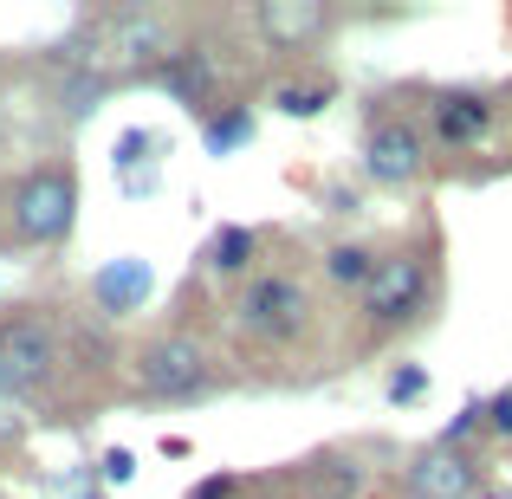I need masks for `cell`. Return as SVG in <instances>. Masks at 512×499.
I'll use <instances>...</instances> for the list:
<instances>
[{
	"label": "cell",
	"mask_w": 512,
	"mask_h": 499,
	"mask_svg": "<svg viewBox=\"0 0 512 499\" xmlns=\"http://www.w3.org/2000/svg\"><path fill=\"white\" fill-rule=\"evenodd\" d=\"M175 52V20L156 7H117V13H98L78 39V65L91 78H130V72H156Z\"/></svg>",
	"instance_id": "obj_1"
},
{
	"label": "cell",
	"mask_w": 512,
	"mask_h": 499,
	"mask_svg": "<svg viewBox=\"0 0 512 499\" xmlns=\"http://www.w3.org/2000/svg\"><path fill=\"white\" fill-rule=\"evenodd\" d=\"M7 214H13V234L33 240V247L65 240V234H72V221H78V182H72V169L46 163V169L20 175L13 195H7Z\"/></svg>",
	"instance_id": "obj_2"
},
{
	"label": "cell",
	"mask_w": 512,
	"mask_h": 499,
	"mask_svg": "<svg viewBox=\"0 0 512 499\" xmlns=\"http://www.w3.org/2000/svg\"><path fill=\"white\" fill-rule=\"evenodd\" d=\"M52 370H59V331L39 312L0 318V396H33L52 383Z\"/></svg>",
	"instance_id": "obj_3"
},
{
	"label": "cell",
	"mask_w": 512,
	"mask_h": 499,
	"mask_svg": "<svg viewBox=\"0 0 512 499\" xmlns=\"http://www.w3.org/2000/svg\"><path fill=\"white\" fill-rule=\"evenodd\" d=\"M305 318H312V299H305V286L286 279V273H253L247 286H240V299H234V325L247 337H260V344L299 337Z\"/></svg>",
	"instance_id": "obj_4"
},
{
	"label": "cell",
	"mask_w": 512,
	"mask_h": 499,
	"mask_svg": "<svg viewBox=\"0 0 512 499\" xmlns=\"http://www.w3.org/2000/svg\"><path fill=\"white\" fill-rule=\"evenodd\" d=\"M137 389L156 402H188L208 389V350L195 344L188 331H169V337H150L137 350Z\"/></svg>",
	"instance_id": "obj_5"
},
{
	"label": "cell",
	"mask_w": 512,
	"mask_h": 499,
	"mask_svg": "<svg viewBox=\"0 0 512 499\" xmlns=\"http://www.w3.org/2000/svg\"><path fill=\"white\" fill-rule=\"evenodd\" d=\"M428 305V260L422 253H383L363 279V318L370 325H402Z\"/></svg>",
	"instance_id": "obj_6"
},
{
	"label": "cell",
	"mask_w": 512,
	"mask_h": 499,
	"mask_svg": "<svg viewBox=\"0 0 512 499\" xmlns=\"http://www.w3.org/2000/svg\"><path fill=\"white\" fill-rule=\"evenodd\" d=\"M480 493V467L461 448H422L402 474V499H474Z\"/></svg>",
	"instance_id": "obj_7"
},
{
	"label": "cell",
	"mask_w": 512,
	"mask_h": 499,
	"mask_svg": "<svg viewBox=\"0 0 512 499\" xmlns=\"http://www.w3.org/2000/svg\"><path fill=\"white\" fill-rule=\"evenodd\" d=\"M331 20H338V13H331L325 0H260V7H253V26H260V39L273 52L318 46V39L331 33Z\"/></svg>",
	"instance_id": "obj_8"
},
{
	"label": "cell",
	"mask_w": 512,
	"mask_h": 499,
	"mask_svg": "<svg viewBox=\"0 0 512 499\" xmlns=\"http://www.w3.org/2000/svg\"><path fill=\"white\" fill-rule=\"evenodd\" d=\"M422 130L409 124H376L370 143H363V169H370V182H415L422 175Z\"/></svg>",
	"instance_id": "obj_9"
},
{
	"label": "cell",
	"mask_w": 512,
	"mask_h": 499,
	"mask_svg": "<svg viewBox=\"0 0 512 499\" xmlns=\"http://www.w3.org/2000/svg\"><path fill=\"white\" fill-rule=\"evenodd\" d=\"M150 286H156L150 260H111V266L91 273V299H98V312H111V318L137 312V305L150 299Z\"/></svg>",
	"instance_id": "obj_10"
},
{
	"label": "cell",
	"mask_w": 512,
	"mask_h": 499,
	"mask_svg": "<svg viewBox=\"0 0 512 499\" xmlns=\"http://www.w3.org/2000/svg\"><path fill=\"white\" fill-rule=\"evenodd\" d=\"M435 130H441V143L467 150V143H480L493 130V104L480 98V91H441L435 98Z\"/></svg>",
	"instance_id": "obj_11"
},
{
	"label": "cell",
	"mask_w": 512,
	"mask_h": 499,
	"mask_svg": "<svg viewBox=\"0 0 512 499\" xmlns=\"http://www.w3.org/2000/svg\"><path fill=\"white\" fill-rule=\"evenodd\" d=\"M156 78L169 85L175 104H188V111H195V104H208V91H214V59L201 46H175L169 59L156 65Z\"/></svg>",
	"instance_id": "obj_12"
},
{
	"label": "cell",
	"mask_w": 512,
	"mask_h": 499,
	"mask_svg": "<svg viewBox=\"0 0 512 499\" xmlns=\"http://www.w3.org/2000/svg\"><path fill=\"white\" fill-rule=\"evenodd\" d=\"M156 156H163V137H156V130H124V137H117L111 163H117L124 195H150L156 188Z\"/></svg>",
	"instance_id": "obj_13"
},
{
	"label": "cell",
	"mask_w": 512,
	"mask_h": 499,
	"mask_svg": "<svg viewBox=\"0 0 512 499\" xmlns=\"http://www.w3.org/2000/svg\"><path fill=\"white\" fill-rule=\"evenodd\" d=\"M247 137H253V111H247V104H227V111H214V117H208V130H201L208 156H234Z\"/></svg>",
	"instance_id": "obj_14"
},
{
	"label": "cell",
	"mask_w": 512,
	"mask_h": 499,
	"mask_svg": "<svg viewBox=\"0 0 512 499\" xmlns=\"http://www.w3.org/2000/svg\"><path fill=\"white\" fill-rule=\"evenodd\" d=\"M253 253H260L253 227H221V234H214V247H208V266H214V273H247Z\"/></svg>",
	"instance_id": "obj_15"
},
{
	"label": "cell",
	"mask_w": 512,
	"mask_h": 499,
	"mask_svg": "<svg viewBox=\"0 0 512 499\" xmlns=\"http://www.w3.org/2000/svg\"><path fill=\"white\" fill-rule=\"evenodd\" d=\"M273 104H279L286 117H318V111L331 104V85H279Z\"/></svg>",
	"instance_id": "obj_16"
},
{
	"label": "cell",
	"mask_w": 512,
	"mask_h": 499,
	"mask_svg": "<svg viewBox=\"0 0 512 499\" xmlns=\"http://www.w3.org/2000/svg\"><path fill=\"white\" fill-rule=\"evenodd\" d=\"M331 279H338V286H357L363 292V279H370V266H376V253H363V247H331Z\"/></svg>",
	"instance_id": "obj_17"
},
{
	"label": "cell",
	"mask_w": 512,
	"mask_h": 499,
	"mask_svg": "<svg viewBox=\"0 0 512 499\" xmlns=\"http://www.w3.org/2000/svg\"><path fill=\"white\" fill-rule=\"evenodd\" d=\"M318 487H325L331 499H350V493L363 487V467L344 461V454H331V461H318Z\"/></svg>",
	"instance_id": "obj_18"
},
{
	"label": "cell",
	"mask_w": 512,
	"mask_h": 499,
	"mask_svg": "<svg viewBox=\"0 0 512 499\" xmlns=\"http://www.w3.org/2000/svg\"><path fill=\"white\" fill-rule=\"evenodd\" d=\"M480 422H487V402H467V409H461V415H454V422H448V428H441V448H461V441H467V435H474V428H480Z\"/></svg>",
	"instance_id": "obj_19"
},
{
	"label": "cell",
	"mask_w": 512,
	"mask_h": 499,
	"mask_svg": "<svg viewBox=\"0 0 512 499\" xmlns=\"http://www.w3.org/2000/svg\"><path fill=\"white\" fill-rule=\"evenodd\" d=\"M26 435V402H13V396H0V448H13V441Z\"/></svg>",
	"instance_id": "obj_20"
},
{
	"label": "cell",
	"mask_w": 512,
	"mask_h": 499,
	"mask_svg": "<svg viewBox=\"0 0 512 499\" xmlns=\"http://www.w3.org/2000/svg\"><path fill=\"white\" fill-rule=\"evenodd\" d=\"M422 389H428V370H415V363H409V370H396V376H389V402H415Z\"/></svg>",
	"instance_id": "obj_21"
},
{
	"label": "cell",
	"mask_w": 512,
	"mask_h": 499,
	"mask_svg": "<svg viewBox=\"0 0 512 499\" xmlns=\"http://www.w3.org/2000/svg\"><path fill=\"white\" fill-rule=\"evenodd\" d=\"M487 428H500V435H512V389H500V396L487 402Z\"/></svg>",
	"instance_id": "obj_22"
},
{
	"label": "cell",
	"mask_w": 512,
	"mask_h": 499,
	"mask_svg": "<svg viewBox=\"0 0 512 499\" xmlns=\"http://www.w3.org/2000/svg\"><path fill=\"white\" fill-rule=\"evenodd\" d=\"M188 499H234V474H214V480H201Z\"/></svg>",
	"instance_id": "obj_23"
},
{
	"label": "cell",
	"mask_w": 512,
	"mask_h": 499,
	"mask_svg": "<svg viewBox=\"0 0 512 499\" xmlns=\"http://www.w3.org/2000/svg\"><path fill=\"white\" fill-rule=\"evenodd\" d=\"M104 474H111V480H130V474H137V461H130V448H111V454H104Z\"/></svg>",
	"instance_id": "obj_24"
}]
</instances>
